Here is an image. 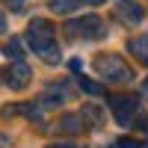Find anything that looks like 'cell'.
Returning a JSON list of instances; mask_svg holds the SVG:
<instances>
[{"label":"cell","instance_id":"1","mask_svg":"<svg viewBox=\"0 0 148 148\" xmlns=\"http://www.w3.org/2000/svg\"><path fill=\"white\" fill-rule=\"evenodd\" d=\"M27 45L33 47V53H39L51 65H56L62 59V51H59L56 36H53V24L45 21V18H33L27 24Z\"/></svg>","mask_w":148,"mask_h":148},{"label":"cell","instance_id":"2","mask_svg":"<svg viewBox=\"0 0 148 148\" xmlns=\"http://www.w3.org/2000/svg\"><path fill=\"white\" fill-rule=\"evenodd\" d=\"M95 71L101 74V80H107V83H130L133 80V68L119 53H101V56H95Z\"/></svg>","mask_w":148,"mask_h":148},{"label":"cell","instance_id":"3","mask_svg":"<svg viewBox=\"0 0 148 148\" xmlns=\"http://www.w3.org/2000/svg\"><path fill=\"white\" fill-rule=\"evenodd\" d=\"M65 33L71 36V39H104V36H107V24L98 15H83V18L68 21Z\"/></svg>","mask_w":148,"mask_h":148},{"label":"cell","instance_id":"4","mask_svg":"<svg viewBox=\"0 0 148 148\" xmlns=\"http://www.w3.org/2000/svg\"><path fill=\"white\" fill-rule=\"evenodd\" d=\"M110 110H113V116L119 125H133V119H136V110H139V101L133 95H113L110 98Z\"/></svg>","mask_w":148,"mask_h":148},{"label":"cell","instance_id":"5","mask_svg":"<svg viewBox=\"0 0 148 148\" xmlns=\"http://www.w3.org/2000/svg\"><path fill=\"white\" fill-rule=\"evenodd\" d=\"M30 77H33V71H30V65L24 62H9V68L3 71V83L9 86L12 92H21V89H27L30 86Z\"/></svg>","mask_w":148,"mask_h":148},{"label":"cell","instance_id":"6","mask_svg":"<svg viewBox=\"0 0 148 148\" xmlns=\"http://www.w3.org/2000/svg\"><path fill=\"white\" fill-rule=\"evenodd\" d=\"M83 127H86V119H83V113H65V116H59V121H56V130L59 133H83Z\"/></svg>","mask_w":148,"mask_h":148},{"label":"cell","instance_id":"7","mask_svg":"<svg viewBox=\"0 0 148 148\" xmlns=\"http://www.w3.org/2000/svg\"><path fill=\"white\" fill-rule=\"evenodd\" d=\"M116 18L121 21V24H127V27H136V24L142 21V9L136 6V3H121V6H116Z\"/></svg>","mask_w":148,"mask_h":148},{"label":"cell","instance_id":"8","mask_svg":"<svg viewBox=\"0 0 148 148\" xmlns=\"http://www.w3.org/2000/svg\"><path fill=\"white\" fill-rule=\"evenodd\" d=\"M127 53H133L136 62L148 65V36H133V39H127Z\"/></svg>","mask_w":148,"mask_h":148},{"label":"cell","instance_id":"9","mask_svg":"<svg viewBox=\"0 0 148 148\" xmlns=\"http://www.w3.org/2000/svg\"><path fill=\"white\" fill-rule=\"evenodd\" d=\"M62 101H65V89H62V86H47L45 95L39 98V104H42V107H59Z\"/></svg>","mask_w":148,"mask_h":148},{"label":"cell","instance_id":"10","mask_svg":"<svg viewBox=\"0 0 148 148\" xmlns=\"http://www.w3.org/2000/svg\"><path fill=\"white\" fill-rule=\"evenodd\" d=\"M3 53H6V59H12V62H21V59H24V45H21V39L12 36V39L3 45Z\"/></svg>","mask_w":148,"mask_h":148},{"label":"cell","instance_id":"11","mask_svg":"<svg viewBox=\"0 0 148 148\" xmlns=\"http://www.w3.org/2000/svg\"><path fill=\"white\" fill-rule=\"evenodd\" d=\"M77 83H80V89L83 92H89V95H104V83H95V80H89V77H77Z\"/></svg>","mask_w":148,"mask_h":148},{"label":"cell","instance_id":"12","mask_svg":"<svg viewBox=\"0 0 148 148\" xmlns=\"http://www.w3.org/2000/svg\"><path fill=\"white\" fill-rule=\"evenodd\" d=\"M80 113H83V119H89V121H92V127H101V125H104L101 110H98V107H92V104H89V107H83Z\"/></svg>","mask_w":148,"mask_h":148},{"label":"cell","instance_id":"13","mask_svg":"<svg viewBox=\"0 0 148 148\" xmlns=\"http://www.w3.org/2000/svg\"><path fill=\"white\" fill-rule=\"evenodd\" d=\"M74 6H77L74 0H51V12H56V15H68Z\"/></svg>","mask_w":148,"mask_h":148},{"label":"cell","instance_id":"14","mask_svg":"<svg viewBox=\"0 0 148 148\" xmlns=\"http://www.w3.org/2000/svg\"><path fill=\"white\" fill-rule=\"evenodd\" d=\"M0 3H3V6H9L12 12H21V9H24V3H27V0H0Z\"/></svg>","mask_w":148,"mask_h":148},{"label":"cell","instance_id":"15","mask_svg":"<svg viewBox=\"0 0 148 148\" xmlns=\"http://www.w3.org/2000/svg\"><path fill=\"white\" fill-rule=\"evenodd\" d=\"M116 148H142V145H139L136 139H127V136H125V139H119V142H116Z\"/></svg>","mask_w":148,"mask_h":148},{"label":"cell","instance_id":"16","mask_svg":"<svg viewBox=\"0 0 148 148\" xmlns=\"http://www.w3.org/2000/svg\"><path fill=\"white\" fill-rule=\"evenodd\" d=\"M47 148H80L77 142H51Z\"/></svg>","mask_w":148,"mask_h":148},{"label":"cell","instance_id":"17","mask_svg":"<svg viewBox=\"0 0 148 148\" xmlns=\"http://www.w3.org/2000/svg\"><path fill=\"white\" fill-rule=\"evenodd\" d=\"M71 71H74V74H80V71H83V65H80V59H71Z\"/></svg>","mask_w":148,"mask_h":148},{"label":"cell","instance_id":"18","mask_svg":"<svg viewBox=\"0 0 148 148\" xmlns=\"http://www.w3.org/2000/svg\"><path fill=\"white\" fill-rule=\"evenodd\" d=\"M83 3H89V6H98V3H104V0H83Z\"/></svg>","mask_w":148,"mask_h":148},{"label":"cell","instance_id":"19","mask_svg":"<svg viewBox=\"0 0 148 148\" xmlns=\"http://www.w3.org/2000/svg\"><path fill=\"white\" fill-rule=\"evenodd\" d=\"M6 30V21H3V15H0V33H3Z\"/></svg>","mask_w":148,"mask_h":148},{"label":"cell","instance_id":"20","mask_svg":"<svg viewBox=\"0 0 148 148\" xmlns=\"http://www.w3.org/2000/svg\"><path fill=\"white\" fill-rule=\"evenodd\" d=\"M142 92H145V95H148V80H145V83H142Z\"/></svg>","mask_w":148,"mask_h":148}]
</instances>
